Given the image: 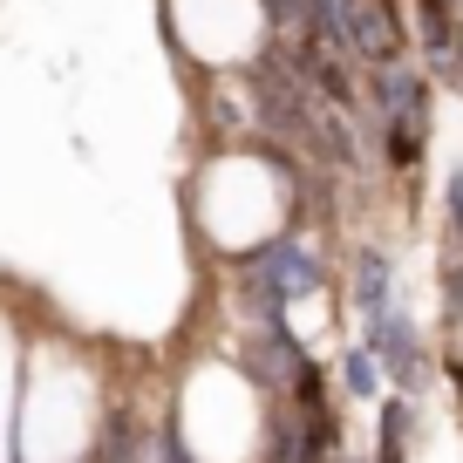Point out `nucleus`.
Wrapping results in <instances>:
<instances>
[{"label":"nucleus","mask_w":463,"mask_h":463,"mask_svg":"<svg viewBox=\"0 0 463 463\" xmlns=\"http://www.w3.org/2000/svg\"><path fill=\"white\" fill-rule=\"evenodd\" d=\"M293 184L266 150L225 144L218 157L198 164V225L212 232L225 252H260L287 232Z\"/></svg>","instance_id":"f257e3e1"},{"label":"nucleus","mask_w":463,"mask_h":463,"mask_svg":"<svg viewBox=\"0 0 463 463\" xmlns=\"http://www.w3.org/2000/svg\"><path fill=\"white\" fill-rule=\"evenodd\" d=\"M171 48L204 75H246L273 48V7L266 0H164Z\"/></svg>","instance_id":"f03ea898"}]
</instances>
